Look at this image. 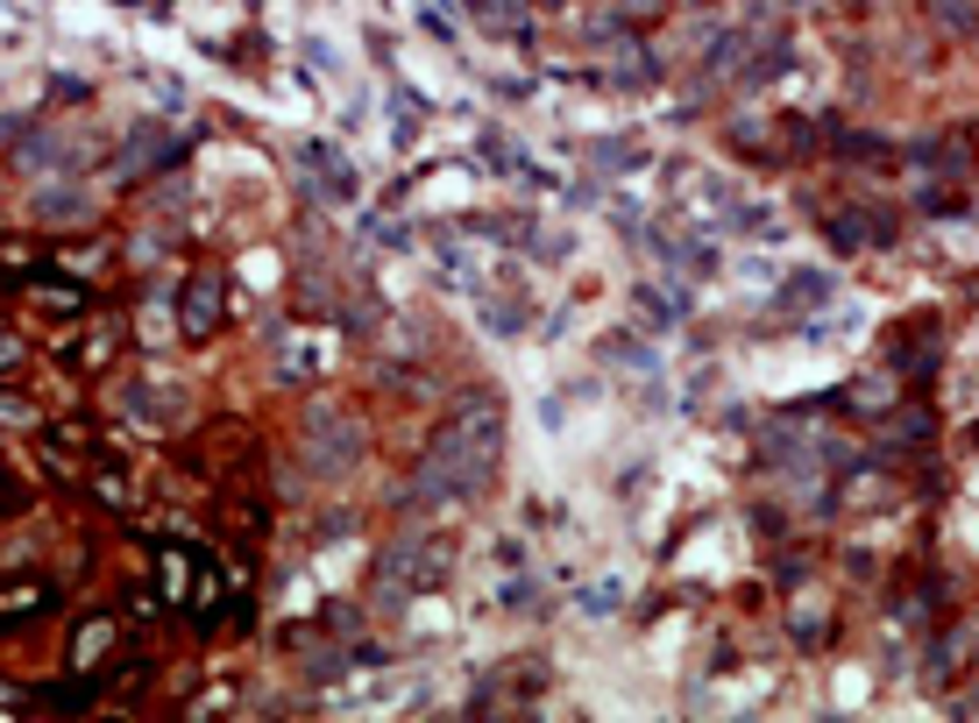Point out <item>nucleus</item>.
I'll return each instance as SVG.
<instances>
[{"instance_id":"obj_2","label":"nucleus","mask_w":979,"mask_h":723,"mask_svg":"<svg viewBox=\"0 0 979 723\" xmlns=\"http://www.w3.org/2000/svg\"><path fill=\"white\" fill-rule=\"evenodd\" d=\"M79 213H86V192L79 185H43V192H36V221L65 227V221H79Z\"/></svg>"},{"instance_id":"obj_3","label":"nucleus","mask_w":979,"mask_h":723,"mask_svg":"<svg viewBox=\"0 0 979 723\" xmlns=\"http://www.w3.org/2000/svg\"><path fill=\"white\" fill-rule=\"evenodd\" d=\"M305 164H313L320 178H326V192H334V199H355V170L341 164V156L326 149V143H313V149H305Z\"/></svg>"},{"instance_id":"obj_1","label":"nucleus","mask_w":979,"mask_h":723,"mask_svg":"<svg viewBox=\"0 0 979 723\" xmlns=\"http://www.w3.org/2000/svg\"><path fill=\"white\" fill-rule=\"evenodd\" d=\"M214 312H221V277L206 270V277L185 284V334H206V326H214Z\"/></svg>"},{"instance_id":"obj_5","label":"nucleus","mask_w":979,"mask_h":723,"mask_svg":"<svg viewBox=\"0 0 979 723\" xmlns=\"http://www.w3.org/2000/svg\"><path fill=\"white\" fill-rule=\"evenodd\" d=\"M100 646H107V624H92V632H79V660H92Z\"/></svg>"},{"instance_id":"obj_4","label":"nucleus","mask_w":979,"mask_h":723,"mask_svg":"<svg viewBox=\"0 0 979 723\" xmlns=\"http://www.w3.org/2000/svg\"><path fill=\"white\" fill-rule=\"evenodd\" d=\"M14 164H22L29 178L36 170H65V143H57V135H29V143L14 149Z\"/></svg>"}]
</instances>
